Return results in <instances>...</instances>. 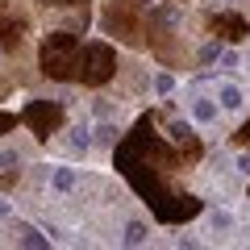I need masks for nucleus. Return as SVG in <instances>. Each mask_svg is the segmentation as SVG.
Instances as JSON below:
<instances>
[{
  "label": "nucleus",
  "mask_w": 250,
  "mask_h": 250,
  "mask_svg": "<svg viewBox=\"0 0 250 250\" xmlns=\"http://www.w3.org/2000/svg\"><path fill=\"white\" fill-rule=\"evenodd\" d=\"M113 159H117V171L129 179V188L150 205V213L159 217L163 225L192 221V217L205 208L200 196H192V192L179 188V175H184L188 167H196V163L188 159L167 134H159V117L154 113L138 117V125L117 142Z\"/></svg>",
  "instance_id": "nucleus-1"
},
{
  "label": "nucleus",
  "mask_w": 250,
  "mask_h": 250,
  "mask_svg": "<svg viewBox=\"0 0 250 250\" xmlns=\"http://www.w3.org/2000/svg\"><path fill=\"white\" fill-rule=\"evenodd\" d=\"M184 9H179V0H163L154 4L150 17H146V46L150 54L163 62V67H175V71H188V67H196V54L188 50L184 42Z\"/></svg>",
  "instance_id": "nucleus-2"
},
{
  "label": "nucleus",
  "mask_w": 250,
  "mask_h": 250,
  "mask_svg": "<svg viewBox=\"0 0 250 250\" xmlns=\"http://www.w3.org/2000/svg\"><path fill=\"white\" fill-rule=\"evenodd\" d=\"M154 0H104L100 9V29L108 38H117L129 50H142L146 46V17H150Z\"/></svg>",
  "instance_id": "nucleus-3"
},
{
  "label": "nucleus",
  "mask_w": 250,
  "mask_h": 250,
  "mask_svg": "<svg viewBox=\"0 0 250 250\" xmlns=\"http://www.w3.org/2000/svg\"><path fill=\"white\" fill-rule=\"evenodd\" d=\"M83 38L80 29L62 25V29H50V34L42 38V46H38V67H42L46 80L54 83H71L75 80V54H80Z\"/></svg>",
  "instance_id": "nucleus-4"
},
{
  "label": "nucleus",
  "mask_w": 250,
  "mask_h": 250,
  "mask_svg": "<svg viewBox=\"0 0 250 250\" xmlns=\"http://www.w3.org/2000/svg\"><path fill=\"white\" fill-rule=\"evenodd\" d=\"M121 62H117V50L113 42H83L80 54H75V80L71 83H83V88H104V83L117 80Z\"/></svg>",
  "instance_id": "nucleus-5"
},
{
  "label": "nucleus",
  "mask_w": 250,
  "mask_h": 250,
  "mask_svg": "<svg viewBox=\"0 0 250 250\" xmlns=\"http://www.w3.org/2000/svg\"><path fill=\"white\" fill-rule=\"evenodd\" d=\"M21 125H25L38 142H50L62 125H67V113H62L59 100H29V104L21 108Z\"/></svg>",
  "instance_id": "nucleus-6"
},
{
  "label": "nucleus",
  "mask_w": 250,
  "mask_h": 250,
  "mask_svg": "<svg viewBox=\"0 0 250 250\" xmlns=\"http://www.w3.org/2000/svg\"><path fill=\"white\" fill-rule=\"evenodd\" d=\"M205 29H208L213 38H221V42H233V46L250 38V21L242 17L238 9H217V13H208V17H205Z\"/></svg>",
  "instance_id": "nucleus-7"
},
{
  "label": "nucleus",
  "mask_w": 250,
  "mask_h": 250,
  "mask_svg": "<svg viewBox=\"0 0 250 250\" xmlns=\"http://www.w3.org/2000/svg\"><path fill=\"white\" fill-rule=\"evenodd\" d=\"M25 42H29V17L17 13V9L4 13V17H0V50L9 54V59H21Z\"/></svg>",
  "instance_id": "nucleus-8"
},
{
  "label": "nucleus",
  "mask_w": 250,
  "mask_h": 250,
  "mask_svg": "<svg viewBox=\"0 0 250 250\" xmlns=\"http://www.w3.org/2000/svg\"><path fill=\"white\" fill-rule=\"evenodd\" d=\"M42 9H59V13H88V0H38Z\"/></svg>",
  "instance_id": "nucleus-9"
},
{
  "label": "nucleus",
  "mask_w": 250,
  "mask_h": 250,
  "mask_svg": "<svg viewBox=\"0 0 250 250\" xmlns=\"http://www.w3.org/2000/svg\"><path fill=\"white\" fill-rule=\"evenodd\" d=\"M238 104H242V92L225 83V88H221V108H238Z\"/></svg>",
  "instance_id": "nucleus-10"
},
{
  "label": "nucleus",
  "mask_w": 250,
  "mask_h": 250,
  "mask_svg": "<svg viewBox=\"0 0 250 250\" xmlns=\"http://www.w3.org/2000/svg\"><path fill=\"white\" fill-rule=\"evenodd\" d=\"M125 242H129V246H138V242H146V225H142V221H134L129 229H125Z\"/></svg>",
  "instance_id": "nucleus-11"
},
{
  "label": "nucleus",
  "mask_w": 250,
  "mask_h": 250,
  "mask_svg": "<svg viewBox=\"0 0 250 250\" xmlns=\"http://www.w3.org/2000/svg\"><path fill=\"white\" fill-rule=\"evenodd\" d=\"M17 121H21L17 113H0V138H4V134H13V129H17Z\"/></svg>",
  "instance_id": "nucleus-12"
},
{
  "label": "nucleus",
  "mask_w": 250,
  "mask_h": 250,
  "mask_svg": "<svg viewBox=\"0 0 250 250\" xmlns=\"http://www.w3.org/2000/svg\"><path fill=\"white\" fill-rule=\"evenodd\" d=\"M233 146H250V117L242 121V129H238V134H233Z\"/></svg>",
  "instance_id": "nucleus-13"
},
{
  "label": "nucleus",
  "mask_w": 250,
  "mask_h": 250,
  "mask_svg": "<svg viewBox=\"0 0 250 250\" xmlns=\"http://www.w3.org/2000/svg\"><path fill=\"white\" fill-rule=\"evenodd\" d=\"M196 117H200V121H208V117H217V108L208 104V100H200V104H196Z\"/></svg>",
  "instance_id": "nucleus-14"
},
{
  "label": "nucleus",
  "mask_w": 250,
  "mask_h": 250,
  "mask_svg": "<svg viewBox=\"0 0 250 250\" xmlns=\"http://www.w3.org/2000/svg\"><path fill=\"white\" fill-rule=\"evenodd\" d=\"M54 184H59V188H71L75 175H71V171H59V175H54Z\"/></svg>",
  "instance_id": "nucleus-15"
},
{
  "label": "nucleus",
  "mask_w": 250,
  "mask_h": 250,
  "mask_svg": "<svg viewBox=\"0 0 250 250\" xmlns=\"http://www.w3.org/2000/svg\"><path fill=\"white\" fill-rule=\"evenodd\" d=\"M4 92H9V88H4V83H0V96H4Z\"/></svg>",
  "instance_id": "nucleus-16"
}]
</instances>
